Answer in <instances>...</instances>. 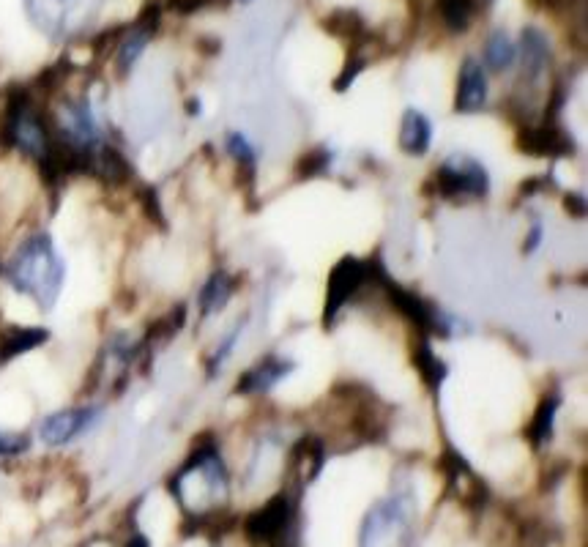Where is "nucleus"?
I'll return each mask as SVG.
<instances>
[{"label":"nucleus","mask_w":588,"mask_h":547,"mask_svg":"<svg viewBox=\"0 0 588 547\" xmlns=\"http://www.w3.org/2000/svg\"><path fill=\"white\" fill-rule=\"evenodd\" d=\"M0 277L14 293L31 299L42 312H52L66 285V260L47 230H33L3 263Z\"/></svg>","instance_id":"1"},{"label":"nucleus","mask_w":588,"mask_h":547,"mask_svg":"<svg viewBox=\"0 0 588 547\" xmlns=\"http://www.w3.org/2000/svg\"><path fill=\"white\" fill-rule=\"evenodd\" d=\"M0 143L25 154L36 165H42L50 156L55 143L50 115L44 113V107L36 102V96L28 88L9 93L0 115Z\"/></svg>","instance_id":"2"},{"label":"nucleus","mask_w":588,"mask_h":547,"mask_svg":"<svg viewBox=\"0 0 588 547\" xmlns=\"http://www.w3.org/2000/svg\"><path fill=\"white\" fill-rule=\"evenodd\" d=\"M413 537L416 506L411 493L397 490L370 506L359 531V547H413Z\"/></svg>","instance_id":"3"},{"label":"nucleus","mask_w":588,"mask_h":547,"mask_svg":"<svg viewBox=\"0 0 588 547\" xmlns=\"http://www.w3.org/2000/svg\"><path fill=\"white\" fill-rule=\"evenodd\" d=\"M28 20L52 42H69L91 28L104 0H22Z\"/></svg>","instance_id":"4"},{"label":"nucleus","mask_w":588,"mask_h":547,"mask_svg":"<svg viewBox=\"0 0 588 547\" xmlns=\"http://www.w3.org/2000/svg\"><path fill=\"white\" fill-rule=\"evenodd\" d=\"M435 189L444 200H482L490 195V173L471 154H452L435 170Z\"/></svg>","instance_id":"5"},{"label":"nucleus","mask_w":588,"mask_h":547,"mask_svg":"<svg viewBox=\"0 0 588 547\" xmlns=\"http://www.w3.org/2000/svg\"><path fill=\"white\" fill-rule=\"evenodd\" d=\"M104 408L102 405H72V408H61V411L44 416L39 424V438L44 446L50 449H61V446L74 444L77 438H83L102 422Z\"/></svg>","instance_id":"6"},{"label":"nucleus","mask_w":588,"mask_h":547,"mask_svg":"<svg viewBox=\"0 0 588 547\" xmlns=\"http://www.w3.org/2000/svg\"><path fill=\"white\" fill-rule=\"evenodd\" d=\"M367 277H370V263L353 258V255H345V258L331 269L329 290H326V310H323L326 329H331V326L337 323L342 310H345L353 301V296L362 290Z\"/></svg>","instance_id":"7"},{"label":"nucleus","mask_w":588,"mask_h":547,"mask_svg":"<svg viewBox=\"0 0 588 547\" xmlns=\"http://www.w3.org/2000/svg\"><path fill=\"white\" fill-rule=\"evenodd\" d=\"M490 99L487 72L476 58H465L457 74V93H454V110L460 115H474L485 110Z\"/></svg>","instance_id":"8"},{"label":"nucleus","mask_w":588,"mask_h":547,"mask_svg":"<svg viewBox=\"0 0 588 547\" xmlns=\"http://www.w3.org/2000/svg\"><path fill=\"white\" fill-rule=\"evenodd\" d=\"M326 463V452H323V444L312 435H304L301 441L293 444L288 460V479L290 490H304L307 485H312L318 479L320 468Z\"/></svg>","instance_id":"9"},{"label":"nucleus","mask_w":588,"mask_h":547,"mask_svg":"<svg viewBox=\"0 0 588 547\" xmlns=\"http://www.w3.org/2000/svg\"><path fill=\"white\" fill-rule=\"evenodd\" d=\"M517 63H520V83H542L547 66H550V42L539 28H526L517 44Z\"/></svg>","instance_id":"10"},{"label":"nucleus","mask_w":588,"mask_h":547,"mask_svg":"<svg viewBox=\"0 0 588 547\" xmlns=\"http://www.w3.org/2000/svg\"><path fill=\"white\" fill-rule=\"evenodd\" d=\"M296 370L293 359L282 356H266L260 359L252 370H247L236 383V394H266L271 392L279 381H285L290 372Z\"/></svg>","instance_id":"11"},{"label":"nucleus","mask_w":588,"mask_h":547,"mask_svg":"<svg viewBox=\"0 0 588 547\" xmlns=\"http://www.w3.org/2000/svg\"><path fill=\"white\" fill-rule=\"evenodd\" d=\"M156 28H159V11H145L135 28L124 33V39L118 44V52H115V66H118V72L129 74L135 69V63L140 61V55L145 52L148 42L154 39Z\"/></svg>","instance_id":"12"},{"label":"nucleus","mask_w":588,"mask_h":547,"mask_svg":"<svg viewBox=\"0 0 588 547\" xmlns=\"http://www.w3.org/2000/svg\"><path fill=\"white\" fill-rule=\"evenodd\" d=\"M523 151L531 156H569L575 154L572 137L558 124H545L537 129H526V135L520 137Z\"/></svg>","instance_id":"13"},{"label":"nucleus","mask_w":588,"mask_h":547,"mask_svg":"<svg viewBox=\"0 0 588 547\" xmlns=\"http://www.w3.org/2000/svg\"><path fill=\"white\" fill-rule=\"evenodd\" d=\"M433 145V124L430 118L416 110V107H408L403 113V121H400V148L403 154L408 156H424Z\"/></svg>","instance_id":"14"},{"label":"nucleus","mask_w":588,"mask_h":547,"mask_svg":"<svg viewBox=\"0 0 588 547\" xmlns=\"http://www.w3.org/2000/svg\"><path fill=\"white\" fill-rule=\"evenodd\" d=\"M47 340H50V331L42 329V326H14V329H6L0 334V367L22 356V353L42 348Z\"/></svg>","instance_id":"15"},{"label":"nucleus","mask_w":588,"mask_h":547,"mask_svg":"<svg viewBox=\"0 0 588 547\" xmlns=\"http://www.w3.org/2000/svg\"><path fill=\"white\" fill-rule=\"evenodd\" d=\"M236 293V277L227 274V271H214L211 277L203 282V288L197 293V307H200V315L203 318H211L227 307V301L233 299Z\"/></svg>","instance_id":"16"},{"label":"nucleus","mask_w":588,"mask_h":547,"mask_svg":"<svg viewBox=\"0 0 588 547\" xmlns=\"http://www.w3.org/2000/svg\"><path fill=\"white\" fill-rule=\"evenodd\" d=\"M485 72L504 74L517 66V44L506 31H493L485 42Z\"/></svg>","instance_id":"17"},{"label":"nucleus","mask_w":588,"mask_h":547,"mask_svg":"<svg viewBox=\"0 0 588 547\" xmlns=\"http://www.w3.org/2000/svg\"><path fill=\"white\" fill-rule=\"evenodd\" d=\"M490 0H441V14H444L446 28L454 33L468 31V25L474 22L476 11L487 6Z\"/></svg>","instance_id":"18"},{"label":"nucleus","mask_w":588,"mask_h":547,"mask_svg":"<svg viewBox=\"0 0 588 547\" xmlns=\"http://www.w3.org/2000/svg\"><path fill=\"white\" fill-rule=\"evenodd\" d=\"M558 405H561V397H558V394L545 397V400L539 403L534 419H531V424H528V438H531V444L534 446H542L545 441H550V435H553V424H556Z\"/></svg>","instance_id":"19"},{"label":"nucleus","mask_w":588,"mask_h":547,"mask_svg":"<svg viewBox=\"0 0 588 547\" xmlns=\"http://www.w3.org/2000/svg\"><path fill=\"white\" fill-rule=\"evenodd\" d=\"M416 370L422 372V378L430 383L433 389H438V386L446 381V375H449V367H446V362L435 356V351L430 348V345H427V342H422V345H419V353H416Z\"/></svg>","instance_id":"20"},{"label":"nucleus","mask_w":588,"mask_h":547,"mask_svg":"<svg viewBox=\"0 0 588 547\" xmlns=\"http://www.w3.org/2000/svg\"><path fill=\"white\" fill-rule=\"evenodd\" d=\"M225 151L233 156L241 167L255 170V165H258V151H255V145L249 143V137L241 135V132H227Z\"/></svg>","instance_id":"21"},{"label":"nucleus","mask_w":588,"mask_h":547,"mask_svg":"<svg viewBox=\"0 0 588 547\" xmlns=\"http://www.w3.org/2000/svg\"><path fill=\"white\" fill-rule=\"evenodd\" d=\"M31 449V435L0 430V457H20Z\"/></svg>","instance_id":"22"},{"label":"nucleus","mask_w":588,"mask_h":547,"mask_svg":"<svg viewBox=\"0 0 588 547\" xmlns=\"http://www.w3.org/2000/svg\"><path fill=\"white\" fill-rule=\"evenodd\" d=\"M244 326H247V320H241L236 329L230 331V337L225 340V345H219V351L214 353V359L208 362V375H217V370L222 367V362H225L227 356H230V351L236 348V340L241 337V329H244Z\"/></svg>","instance_id":"23"},{"label":"nucleus","mask_w":588,"mask_h":547,"mask_svg":"<svg viewBox=\"0 0 588 547\" xmlns=\"http://www.w3.org/2000/svg\"><path fill=\"white\" fill-rule=\"evenodd\" d=\"M124 547H151V542H148V537H145V534H140V531H135L132 537L126 539Z\"/></svg>","instance_id":"24"},{"label":"nucleus","mask_w":588,"mask_h":547,"mask_svg":"<svg viewBox=\"0 0 588 547\" xmlns=\"http://www.w3.org/2000/svg\"><path fill=\"white\" fill-rule=\"evenodd\" d=\"M539 238H542V228L534 225V230H531V241H526V252H534V249H537Z\"/></svg>","instance_id":"25"}]
</instances>
